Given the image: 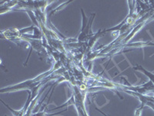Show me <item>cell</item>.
Instances as JSON below:
<instances>
[{
  "instance_id": "obj_1",
  "label": "cell",
  "mask_w": 154,
  "mask_h": 116,
  "mask_svg": "<svg viewBox=\"0 0 154 116\" xmlns=\"http://www.w3.org/2000/svg\"><path fill=\"white\" fill-rule=\"evenodd\" d=\"M96 109H97V108H96ZM97 111H100V112H101L102 114H104V115H105V116H108V115H106V114H104L103 112H102V111H100V110H99V109H97Z\"/></svg>"
}]
</instances>
